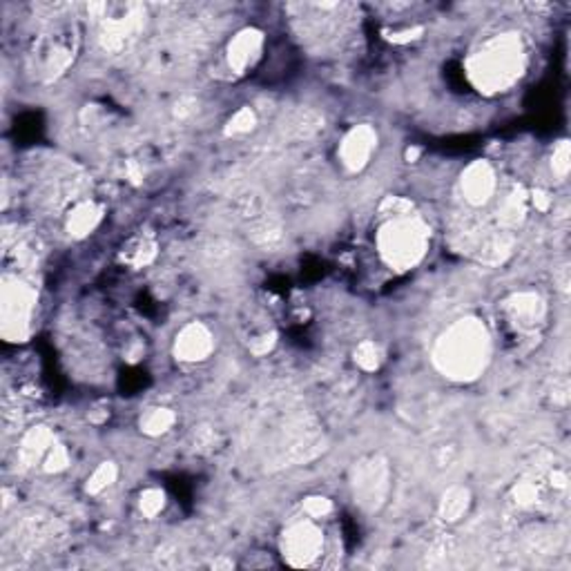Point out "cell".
Returning <instances> with one entry per match:
<instances>
[{
  "instance_id": "ffe728a7",
  "label": "cell",
  "mask_w": 571,
  "mask_h": 571,
  "mask_svg": "<svg viewBox=\"0 0 571 571\" xmlns=\"http://www.w3.org/2000/svg\"><path fill=\"white\" fill-rule=\"evenodd\" d=\"M116 477H119V467H116L114 462H101L86 480V494L101 495L103 491H107L114 485Z\"/></svg>"
},
{
  "instance_id": "4fadbf2b",
  "label": "cell",
  "mask_w": 571,
  "mask_h": 571,
  "mask_svg": "<svg viewBox=\"0 0 571 571\" xmlns=\"http://www.w3.org/2000/svg\"><path fill=\"white\" fill-rule=\"evenodd\" d=\"M175 358L186 364H199L213 355L214 335L204 322H190L175 337Z\"/></svg>"
},
{
  "instance_id": "8992f818",
  "label": "cell",
  "mask_w": 571,
  "mask_h": 571,
  "mask_svg": "<svg viewBox=\"0 0 571 571\" xmlns=\"http://www.w3.org/2000/svg\"><path fill=\"white\" fill-rule=\"evenodd\" d=\"M36 290L25 279L5 275L0 293V315H3V337L7 341H27L34 331Z\"/></svg>"
},
{
  "instance_id": "9c48e42d",
  "label": "cell",
  "mask_w": 571,
  "mask_h": 571,
  "mask_svg": "<svg viewBox=\"0 0 571 571\" xmlns=\"http://www.w3.org/2000/svg\"><path fill=\"white\" fill-rule=\"evenodd\" d=\"M504 317L516 333H536L547 320V304L533 290H521L503 302Z\"/></svg>"
},
{
  "instance_id": "7402d4cb",
  "label": "cell",
  "mask_w": 571,
  "mask_h": 571,
  "mask_svg": "<svg viewBox=\"0 0 571 571\" xmlns=\"http://www.w3.org/2000/svg\"><path fill=\"white\" fill-rule=\"evenodd\" d=\"M540 500V485L536 480H521L512 486V503L522 512L533 509Z\"/></svg>"
},
{
  "instance_id": "1f68e13d",
  "label": "cell",
  "mask_w": 571,
  "mask_h": 571,
  "mask_svg": "<svg viewBox=\"0 0 571 571\" xmlns=\"http://www.w3.org/2000/svg\"><path fill=\"white\" fill-rule=\"evenodd\" d=\"M420 154H422V150H420V148H409V150H406V161L415 163V161H418Z\"/></svg>"
},
{
  "instance_id": "7a4b0ae2",
  "label": "cell",
  "mask_w": 571,
  "mask_h": 571,
  "mask_svg": "<svg viewBox=\"0 0 571 571\" xmlns=\"http://www.w3.org/2000/svg\"><path fill=\"white\" fill-rule=\"evenodd\" d=\"M527 69V50L513 32L494 36L467 59L465 72L480 95L495 96L509 92Z\"/></svg>"
},
{
  "instance_id": "d6a6232c",
  "label": "cell",
  "mask_w": 571,
  "mask_h": 571,
  "mask_svg": "<svg viewBox=\"0 0 571 571\" xmlns=\"http://www.w3.org/2000/svg\"><path fill=\"white\" fill-rule=\"evenodd\" d=\"M213 567L214 569H217V567H228V569H231V567H235V565H232V560H214Z\"/></svg>"
},
{
  "instance_id": "d4e9b609",
  "label": "cell",
  "mask_w": 571,
  "mask_h": 571,
  "mask_svg": "<svg viewBox=\"0 0 571 571\" xmlns=\"http://www.w3.org/2000/svg\"><path fill=\"white\" fill-rule=\"evenodd\" d=\"M69 462H72V456H69V449L65 447L63 442H59L56 440L54 447L50 449L48 456L43 458V471L45 474H60V471H65L69 467Z\"/></svg>"
},
{
  "instance_id": "f1b7e54d",
  "label": "cell",
  "mask_w": 571,
  "mask_h": 571,
  "mask_svg": "<svg viewBox=\"0 0 571 571\" xmlns=\"http://www.w3.org/2000/svg\"><path fill=\"white\" fill-rule=\"evenodd\" d=\"M277 346V333L275 331H266V333L252 337L250 344H248V349H250L252 355H257V358H264V355L273 353V349Z\"/></svg>"
},
{
  "instance_id": "44dd1931",
  "label": "cell",
  "mask_w": 571,
  "mask_h": 571,
  "mask_svg": "<svg viewBox=\"0 0 571 571\" xmlns=\"http://www.w3.org/2000/svg\"><path fill=\"white\" fill-rule=\"evenodd\" d=\"M353 362L358 364V368H362L364 373H376L377 368L382 367L380 344H376L373 340L359 341L353 350Z\"/></svg>"
},
{
  "instance_id": "ba28073f",
  "label": "cell",
  "mask_w": 571,
  "mask_h": 571,
  "mask_svg": "<svg viewBox=\"0 0 571 571\" xmlns=\"http://www.w3.org/2000/svg\"><path fill=\"white\" fill-rule=\"evenodd\" d=\"M315 522L313 518H306V521L288 524L282 531L279 551L290 567H311L324 554L326 538L322 527H317Z\"/></svg>"
},
{
  "instance_id": "4316f807",
  "label": "cell",
  "mask_w": 571,
  "mask_h": 571,
  "mask_svg": "<svg viewBox=\"0 0 571 571\" xmlns=\"http://www.w3.org/2000/svg\"><path fill=\"white\" fill-rule=\"evenodd\" d=\"M551 170L558 179H567L571 170V145L569 141H558L551 154Z\"/></svg>"
},
{
  "instance_id": "603a6c76",
  "label": "cell",
  "mask_w": 571,
  "mask_h": 571,
  "mask_svg": "<svg viewBox=\"0 0 571 571\" xmlns=\"http://www.w3.org/2000/svg\"><path fill=\"white\" fill-rule=\"evenodd\" d=\"M255 128H257L255 110L243 105L239 107L231 119H228L226 130H223V132H226V137H243V134H250Z\"/></svg>"
},
{
  "instance_id": "4dcf8cb0",
  "label": "cell",
  "mask_w": 571,
  "mask_h": 571,
  "mask_svg": "<svg viewBox=\"0 0 571 571\" xmlns=\"http://www.w3.org/2000/svg\"><path fill=\"white\" fill-rule=\"evenodd\" d=\"M549 482L551 486H554L556 491H565L569 486V477H567V471L563 469H554L549 474Z\"/></svg>"
},
{
  "instance_id": "8fae6325",
  "label": "cell",
  "mask_w": 571,
  "mask_h": 571,
  "mask_svg": "<svg viewBox=\"0 0 571 571\" xmlns=\"http://www.w3.org/2000/svg\"><path fill=\"white\" fill-rule=\"evenodd\" d=\"M495 190H498V177H495L494 166L485 159L471 161L460 175L462 196L474 208H482V205L489 204L495 196Z\"/></svg>"
},
{
  "instance_id": "9a60e30c",
  "label": "cell",
  "mask_w": 571,
  "mask_h": 571,
  "mask_svg": "<svg viewBox=\"0 0 571 571\" xmlns=\"http://www.w3.org/2000/svg\"><path fill=\"white\" fill-rule=\"evenodd\" d=\"M103 222V208L95 201H78L65 217V231L69 237L83 239L96 231L98 223Z\"/></svg>"
},
{
  "instance_id": "3957f363",
  "label": "cell",
  "mask_w": 571,
  "mask_h": 571,
  "mask_svg": "<svg viewBox=\"0 0 571 571\" xmlns=\"http://www.w3.org/2000/svg\"><path fill=\"white\" fill-rule=\"evenodd\" d=\"M431 228L418 213L382 217L376 232V246L382 261L391 270L406 273L413 270L427 257Z\"/></svg>"
},
{
  "instance_id": "30bf717a",
  "label": "cell",
  "mask_w": 571,
  "mask_h": 571,
  "mask_svg": "<svg viewBox=\"0 0 571 571\" xmlns=\"http://www.w3.org/2000/svg\"><path fill=\"white\" fill-rule=\"evenodd\" d=\"M377 148V130L368 123L353 125L341 139L340 161L349 172H362L371 163L373 152Z\"/></svg>"
},
{
  "instance_id": "6da1fadb",
  "label": "cell",
  "mask_w": 571,
  "mask_h": 571,
  "mask_svg": "<svg viewBox=\"0 0 571 571\" xmlns=\"http://www.w3.org/2000/svg\"><path fill=\"white\" fill-rule=\"evenodd\" d=\"M433 367L451 382H476L491 362V333L480 317L453 322L433 344Z\"/></svg>"
},
{
  "instance_id": "277c9868",
  "label": "cell",
  "mask_w": 571,
  "mask_h": 571,
  "mask_svg": "<svg viewBox=\"0 0 571 571\" xmlns=\"http://www.w3.org/2000/svg\"><path fill=\"white\" fill-rule=\"evenodd\" d=\"M78 51L77 23H56L36 36L32 45V72L41 81H56L74 63Z\"/></svg>"
},
{
  "instance_id": "cb8c5ba5",
  "label": "cell",
  "mask_w": 571,
  "mask_h": 571,
  "mask_svg": "<svg viewBox=\"0 0 571 571\" xmlns=\"http://www.w3.org/2000/svg\"><path fill=\"white\" fill-rule=\"evenodd\" d=\"M166 504V491L159 489V486H150V489H145L143 494L139 495V512H141L148 521H154L157 516H161Z\"/></svg>"
},
{
  "instance_id": "f546056e",
  "label": "cell",
  "mask_w": 571,
  "mask_h": 571,
  "mask_svg": "<svg viewBox=\"0 0 571 571\" xmlns=\"http://www.w3.org/2000/svg\"><path fill=\"white\" fill-rule=\"evenodd\" d=\"M527 201L538 210V213H549L551 205H554V199H551L549 192L540 190V188L527 192Z\"/></svg>"
},
{
  "instance_id": "5b68a950",
  "label": "cell",
  "mask_w": 571,
  "mask_h": 571,
  "mask_svg": "<svg viewBox=\"0 0 571 571\" xmlns=\"http://www.w3.org/2000/svg\"><path fill=\"white\" fill-rule=\"evenodd\" d=\"M87 14L98 23V43L110 54L132 48L145 25V7L134 3H92L87 5Z\"/></svg>"
},
{
  "instance_id": "83f0119b",
  "label": "cell",
  "mask_w": 571,
  "mask_h": 571,
  "mask_svg": "<svg viewBox=\"0 0 571 571\" xmlns=\"http://www.w3.org/2000/svg\"><path fill=\"white\" fill-rule=\"evenodd\" d=\"M384 39L388 41V43L393 45H409V43H415V41H420L424 36V27L422 25H415V27H406V30H384L382 32Z\"/></svg>"
},
{
  "instance_id": "484cf974",
  "label": "cell",
  "mask_w": 571,
  "mask_h": 571,
  "mask_svg": "<svg viewBox=\"0 0 571 571\" xmlns=\"http://www.w3.org/2000/svg\"><path fill=\"white\" fill-rule=\"evenodd\" d=\"M302 509L313 521H322V518H329L333 513V500L326 498V495H308V498H304Z\"/></svg>"
},
{
  "instance_id": "2e32d148",
  "label": "cell",
  "mask_w": 571,
  "mask_h": 571,
  "mask_svg": "<svg viewBox=\"0 0 571 571\" xmlns=\"http://www.w3.org/2000/svg\"><path fill=\"white\" fill-rule=\"evenodd\" d=\"M159 255V243L152 235H134L132 239L125 241V246L121 248V261L130 268L139 270L145 266L152 264Z\"/></svg>"
},
{
  "instance_id": "ac0fdd59",
  "label": "cell",
  "mask_w": 571,
  "mask_h": 571,
  "mask_svg": "<svg viewBox=\"0 0 571 571\" xmlns=\"http://www.w3.org/2000/svg\"><path fill=\"white\" fill-rule=\"evenodd\" d=\"M527 208H529V201H527V192L522 188L512 190L509 195H504L500 199L498 205V223L503 231L512 232L513 228H518L521 223L527 219Z\"/></svg>"
},
{
  "instance_id": "7c38bea8",
  "label": "cell",
  "mask_w": 571,
  "mask_h": 571,
  "mask_svg": "<svg viewBox=\"0 0 571 571\" xmlns=\"http://www.w3.org/2000/svg\"><path fill=\"white\" fill-rule=\"evenodd\" d=\"M264 45L266 36L261 30H257V27H243V30H239L226 45V63L231 68V72L237 74V77H243L248 69L255 68L257 60L261 59Z\"/></svg>"
},
{
  "instance_id": "e0dca14e",
  "label": "cell",
  "mask_w": 571,
  "mask_h": 571,
  "mask_svg": "<svg viewBox=\"0 0 571 571\" xmlns=\"http://www.w3.org/2000/svg\"><path fill=\"white\" fill-rule=\"evenodd\" d=\"M471 503H474V495H471L469 486H462L456 485L451 489H447L440 498L438 504V513L442 518V522L453 524V522H460L462 518L469 513Z\"/></svg>"
},
{
  "instance_id": "52a82bcc",
  "label": "cell",
  "mask_w": 571,
  "mask_h": 571,
  "mask_svg": "<svg viewBox=\"0 0 571 571\" xmlns=\"http://www.w3.org/2000/svg\"><path fill=\"white\" fill-rule=\"evenodd\" d=\"M353 498L364 512L377 513L386 504L391 494V465L384 456L359 458L350 469Z\"/></svg>"
},
{
  "instance_id": "5bb4252c",
  "label": "cell",
  "mask_w": 571,
  "mask_h": 571,
  "mask_svg": "<svg viewBox=\"0 0 571 571\" xmlns=\"http://www.w3.org/2000/svg\"><path fill=\"white\" fill-rule=\"evenodd\" d=\"M56 435L54 431L45 424H39V427H32L23 435L21 447H18V460L25 467H34V465H43V458L48 456V451L54 447Z\"/></svg>"
},
{
  "instance_id": "d6986e66",
  "label": "cell",
  "mask_w": 571,
  "mask_h": 571,
  "mask_svg": "<svg viewBox=\"0 0 571 571\" xmlns=\"http://www.w3.org/2000/svg\"><path fill=\"white\" fill-rule=\"evenodd\" d=\"M177 422V413L168 406H154V409H148L141 415V433L148 435V438H161L168 431L175 427Z\"/></svg>"
}]
</instances>
